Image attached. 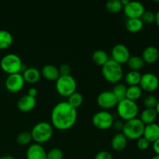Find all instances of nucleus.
I'll use <instances>...</instances> for the list:
<instances>
[{"label": "nucleus", "mask_w": 159, "mask_h": 159, "mask_svg": "<svg viewBox=\"0 0 159 159\" xmlns=\"http://www.w3.org/2000/svg\"><path fill=\"white\" fill-rule=\"evenodd\" d=\"M77 109L71 107L68 102H60L52 109L51 114V124L61 130L72 127L77 120Z\"/></svg>", "instance_id": "nucleus-1"}, {"label": "nucleus", "mask_w": 159, "mask_h": 159, "mask_svg": "<svg viewBox=\"0 0 159 159\" xmlns=\"http://www.w3.org/2000/svg\"><path fill=\"white\" fill-rule=\"evenodd\" d=\"M0 67L9 75L20 73L26 68L20 56L14 53H9L3 56L0 61Z\"/></svg>", "instance_id": "nucleus-2"}, {"label": "nucleus", "mask_w": 159, "mask_h": 159, "mask_svg": "<svg viewBox=\"0 0 159 159\" xmlns=\"http://www.w3.org/2000/svg\"><path fill=\"white\" fill-rule=\"evenodd\" d=\"M102 74L107 82L110 83H119L124 77V69L122 65L110 58L102 66Z\"/></svg>", "instance_id": "nucleus-3"}, {"label": "nucleus", "mask_w": 159, "mask_h": 159, "mask_svg": "<svg viewBox=\"0 0 159 159\" xmlns=\"http://www.w3.org/2000/svg\"><path fill=\"white\" fill-rule=\"evenodd\" d=\"M30 134L32 139L36 143L41 144L51 139L54 134V127L50 123L41 121L33 127Z\"/></svg>", "instance_id": "nucleus-4"}, {"label": "nucleus", "mask_w": 159, "mask_h": 159, "mask_svg": "<svg viewBox=\"0 0 159 159\" xmlns=\"http://www.w3.org/2000/svg\"><path fill=\"white\" fill-rule=\"evenodd\" d=\"M144 127L145 125L143 124L140 118L135 117L124 123L122 133L127 139L138 140L143 136Z\"/></svg>", "instance_id": "nucleus-5"}, {"label": "nucleus", "mask_w": 159, "mask_h": 159, "mask_svg": "<svg viewBox=\"0 0 159 159\" xmlns=\"http://www.w3.org/2000/svg\"><path fill=\"white\" fill-rule=\"evenodd\" d=\"M116 111L118 115L123 120L127 121L137 117L139 111V107L136 101L130 100L125 98L122 100L118 101L116 104Z\"/></svg>", "instance_id": "nucleus-6"}, {"label": "nucleus", "mask_w": 159, "mask_h": 159, "mask_svg": "<svg viewBox=\"0 0 159 159\" xmlns=\"http://www.w3.org/2000/svg\"><path fill=\"white\" fill-rule=\"evenodd\" d=\"M57 92L62 96L68 97L70 95L76 92L77 82L71 75H60L55 83Z\"/></svg>", "instance_id": "nucleus-7"}, {"label": "nucleus", "mask_w": 159, "mask_h": 159, "mask_svg": "<svg viewBox=\"0 0 159 159\" xmlns=\"http://www.w3.org/2000/svg\"><path fill=\"white\" fill-rule=\"evenodd\" d=\"M113 121L114 119L113 114L107 110L96 112L92 118L93 125L100 130H107L110 128L113 125Z\"/></svg>", "instance_id": "nucleus-8"}, {"label": "nucleus", "mask_w": 159, "mask_h": 159, "mask_svg": "<svg viewBox=\"0 0 159 159\" xmlns=\"http://www.w3.org/2000/svg\"><path fill=\"white\" fill-rule=\"evenodd\" d=\"M139 85L144 91L154 92L159 87V79L154 73L146 72L141 75Z\"/></svg>", "instance_id": "nucleus-9"}, {"label": "nucleus", "mask_w": 159, "mask_h": 159, "mask_svg": "<svg viewBox=\"0 0 159 159\" xmlns=\"http://www.w3.org/2000/svg\"><path fill=\"white\" fill-rule=\"evenodd\" d=\"M112 59L120 65L127 63L130 57L128 48L124 43H116L113 47L111 51Z\"/></svg>", "instance_id": "nucleus-10"}, {"label": "nucleus", "mask_w": 159, "mask_h": 159, "mask_svg": "<svg viewBox=\"0 0 159 159\" xmlns=\"http://www.w3.org/2000/svg\"><path fill=\"white\" fill-rule=\"evenodd\" d=\"M25 84L24 79L21 73L9 75L5 81V85L11 93H17L23 89Z\"/></svg>", "instance_id": "nucleus-11"}, {"label": "nucleus", "mask_w": 159, "mask_h": 159, "mask_svg": "<svg viewBox=\"0 0 159 159\" xmlns=\"http://www.w3.org/2000/svg\"><path fill=\"white\" fill-rule=\"evenodd\" d=\"M96 102L101 108L104 110L110 109L114 107L117 104L118 100L113 93L110 90H105L99 93L96 98Z\"/></svg>", "instance_id": "nucleus-12"}, {"label": "nucleus", "mask_w": 159, "mask_h": 159, "mask_svg": "<svg viewBox=\"0 0 159 159\" xmlns=\"http://www.w3.org/2000/svg\"><path fill=\"white\" fill-rule=\"evenodd\" d=\"M125 15L130 18H141L145 11L144 6L139 1H130L123 8Z\"/></svg>", "instance_id": "nucleus-13"}, {"label": "nucleus", "mask_w": 159, "mask_h": 159, "mask_svg": "<svg viewBox=\"0 0 159 159\" xmlns=\"http://www.w3.org/2000/svg\"><path fill=\"white\" fill-rule=\"evenodd\" d=\"M26 159H47V152L38 143H34L28 147L26 152Z\"/></svg>", "instance_id": "nucleus-14"}, {"label": "nucleus", "mask_w": 159, "mask_h": 159, "mask_svg": "<svg viewBox=\"0 0 159 159\" xmlns=\"http://www.w3.org/2000/svg\"><path fill=\"white\" fill-rule=\"evenodd\" d=\"M36 98L29 96L28 94L22 96L17 101V107L22 112L31 111L36 107Z\"/></svg>", "instance_id": "nucleus-15"}, {"label": "nucleus", "mask_w": 159, "mask_h": 159, "mask_svg": "<svg viewBox=\"0 0 159 159\" xmlns=\"http://www.w3.org/2000/svg\"><path fill=\"white\" fill-rule=\"evenodd\" d=\"M159 51L158 48L155 46H148L144 48L142 52L141 57L144 60V63L154 64L158 60Z\"/></svg>", "instance_id": "nucleus-16"}, {"label": "nucleus", "mask_w": 159, "mask_h": 159, "mask_svg": "<svg viewBox=\"0 0 159 159\" xmlns=\"http://www.w3.org/2000/svg\"><path fill=\"white\" fill-rule=\"evenodd\" d=\"M143 137L146 138L150 143L155 142L159 138V125L156 123L148 124L144 127Z\"/></svg>", "instance_id": "nucleus-17"}, {"label": "nucleus", "mask_w": 159, "mask_h": 159, "mask_svg": "<svg viewBox=\"0 0 159 159\" xmlns=\"http://www.w3.org/2000/svg\"><path fill=\"white\" fill-rule=\"evenodd\" d=\"M127 138L122 132H118L113 135L111 141V146L113 150L116 152H121L127 147Z\"/></svg>", "instance_id": "nucleus-18"}, {"label": "nucleus", "mask_w": 159, "mask_h": 159, "mask_svg": "<svg viewBox=\"0 0 159 159\" xmlns=\"http://www.w3.org/2000/svg\"><path fill=\"white\" fill-rule=\"evenodd\" d=\"M22 75H23L25 82L31 84L36 83V82H38L39 79H40V76H41L40 71L37 68H34V67L26 68L23 71V73Z\"/></svg>", "instance_id": "nucleus-19"}, {"label": "nucleus", "mask_w": 159, "mask_h": 159, "mask_svg": "<svg viewBox=\"0 0 159 159\" xmlns=\"http://www.w3.org/2000/svg\"><path fill=\"white\" fill-rule=\"evenodd\" d=\"M40 73L45 79L51 81H56L60 76L58 68L53 65H49V64L43 66Z\"/></svg>", "instance_id": "nucleus-20"}, {"label": "nucleus", "mask_w": 159, "mask_h": 159, "mask_svg": "<svg viewBox=\"0 0 159 159\" xmlns=\"http://www.w3.org/2000/svg\"><path fill=\"white\" fill-rule=\"evenodd\" d=\"M157 116H158V113H157L155 109L145 108L141 112L140 120L142 121L144 125H148V124L155 123L157 119Z\"/></svg>", "instance_id": "nucleus-21"}, {"label": "nucleus", "mask_w": 159, "mask_h": 159, "mask_svg": "<svg viewBox=\"0 0 159 159\" xmlns=\"http://www.w3.org/2000/svg\"><path fill=\"white\" fill-rule=\"evenodd\" d=\"M126 29L130 33H138L144 27V23L141 18L127 19L126 22Z\"/></svg>", "instance_id": "nucleus-22"}, {"label": "nucleus", "mask_w": 159, "mask_h": 159, "mask_svg": "<svg viewBox=\"0 0 159 159\" xmlns=\"http://www.w3.org/2000/svg\"><path fill=\"white\" fill-rule=\"evenodd\" d=\"M92 59L96 65L103 66L109 61V55L104 50L98 49L93 53Z\"/></svg>", "instance_id": "nucleus-23"}, {"label": "nucleus", "mask_w": 159, "mask_h": 159, "mask_svg": "<svg viewBox=\"0 0 159 159\" xmlns=\"http://www.w3.org/2000/svg\"><path fill=\"white\" fill-rule=\"evenodd\" d=\"M12 34L6 30H0V49L8 48L12 45Z\"/></svg>", "instance_id": "nucleus-24"}, {"label": "nucleus", "mask_w": 159, "mask_h": 159, "mask_svg": "<svg viewBox=\"0 0 159 159\" xmlns=\"http://www.w3.org/2000/svg\"><path fill=\"white\" fill-rule=\"evenodd\" d=\"M143 90L138 85H129L127 88V93H126V98L130 99V100L136 101L137 99H140L142 96Z\"/></svg>", "instance_id": "nucleus-25"}, {"label": "nucleus", "mask_w": 159, "mask_h": 159, "mask_svg": "<svg viewBox=\"0 0 159 159\" xmlns=\"http://www.w3.org/2000/svg\"><path fill=\"white\" fill-rule=\"evenodd\" d=\"M127 64L129 68H130V70L139 71L144 67L145 63H144V60L141 56L133 55L130 56V58L127 61Z\"/></svg>", "instance_id": "nucleus-26"}, {"label": "nucleus", "mask_w": 159, "mask_h": 159, "mask_svg": "<svg viewBox=\"0 0 159 159\" xmlns=\"http://www.w3.org/2000/svg\"><path fill=\"white\" fill-rule=\"evenodd\" d=\"M141 74L140 71L130 70L125 75V81L129 85H138L140 84Z\"/></svg>", "instance_id": "nucleus-27"}, {"label": "nucleus", "mask_w": 159, "mask_h": 159, "mask_svg": "<svg viewBox=\"0 0 159 159\" xmlns=\"http://www.w3.org/2000/svg\"><path fill=\"white\" fill-rule=\"evenodd\" d=\"M124 8L121 0H108L106 3V9L111 13H117Z\"/></svg>", "instance_id": "nucleus-28"}, {"label": "nucleus", "mask_w": 159, "mask_h": 159, "mask_svg": "<svg viewBox=\"0 0 159 159\" xmlns=\"http://www.w3.org/2000/svg\"><path fill=\"white\" fill-rule=\"evenodd\" d=\"M127 86L123 83H116V85L113 87V93L118 101H120L126 98V93H127Z\"/></svg>", "instance_id": "nucleus-29"}, {"label": "nucleus", "mask_w": 159, "mask_h": 159, "mask_svg": "<svg viewBox=\"0 0 159 159\" xmlns=\"http://www.w3.org/2000/svg\"><path fill=\"white\" fill-rule=\"evenodd\" d=\"M82 102H83V96L79 92H75L74 93L68 96V102L74 108L77 109L78 107H80Z\"/></svg>", "instance_id": "nucleus-30"}, {"label": "nucleus", "mask_w": 159, "mask_h": 159, "mask_svg": "<svg viewBox=\"0 0 159 159\" xmlns=\"http://www.w3.org/2000/svg\"><path fill=\"white\" fill-rule=\"evenodd\" d=\"M32 136L30 132L22 131L17 135L16 142L20 145H27L32 141Z\"/></svg>", "instance_id": "nucleus-31"}, {"label": "nucleus", "mask_w": 159, "mask_h": 159, "mask_svg": "<svg viewBox=\"0 0 159 159\" xmlns=\"http://www.w3.org/2000/svg\"><path fill=\"white\" fill-rule=\"evenodd\" d=\"M64 153L59 148H53L47 152V159H63Z\"/></svg>", "instance_id": "nucleus-32"}, {"label": "nucleus", "mask_w": 159, "mask_h": 159, "mask_svg": "<svg viewBox=\"0 0 159 159\" xmlns=\"http://www.w3.org/2000/svg\"><path fill=\"white\" fill-rule=\"evenodd\" d=\"M158 101L157 97L154 95H148L144 99V105L146 108L155 109Z\"/></svg>", "instance_id": "nucleus-33"}, {"label": "nucleus", "mask_w": 159, "mask_h": 159, "mask_svg": "<svg viewBox=\"0 0 159 159\" xmlns=\"http://www.w3.org/2000/svg\"><path fill=\"white\" fill-rule=\"evenodd\" d=\"M141 20H142L144 24V23H147V24H152V23H155V13H154L152 11H150V10L144 11L143 15L141 16Z\"/></svg>", "instance_id": "nucleus-34"}, {"label": "nucleus", "mask_w": 159, "mask_h": 159, "mask_svg": "<svg viewBox=\"0 0 159 159\" xmlns=\"http://www.w3.org/2000/svg\"><path fill=\"white\" fill-rule=\"evenodd\" d=\"M150 144L151 143L143 136L137 140V147H138L140 150H147L149 148V146H150Z\"/></svg>", "instance_id": "nucleus-35"}, {"label": "nucleus", "mask_w": 159, "mask_h": 159, "mask_svg": "<svg viewBox=\"0 0 159 159\" xmlns=\"http://www.w3.org/2000/svg\"><path fill=\"white\" fill-rule=\"evenodd\" d=\"M94 159H113V157L108 151H100L96 154Z\"/></svg>", "instance_id": "nucleus-36"}, {"label": "nucleus", "mask_w": 159, "mask_h": 159, "mask_svg": "<svg viewBox=\"0 0 159 159\" xmlns=\"http://www.w3.org/2000/svg\"><path fill=\"white\" fill-rule=\"evenodd\" d=\"M60 75H71V68L68 64H62L58 68Z\"/></svg>", "instance_id": "nucleus-37"}, {"label": "nucleus", "mask_w": 159, "mask_h": 159, "mask_svg": "<svg viewBox=\"0 0 159 159\" xmlns=\"http://www.w3.org/2000/svg\"><path fill=\"white\" fill-rule=\"evenodd\" d=\"M124 124L122 120H114L113 123V125L112 127L115 129L117 131H122L123 127H124Z\"/></svg>", "instance_id": "nucleus-38"}, {"label": "nucleus", "mask_w": 159, "mask_h": 159, "mask_svg": "<svg viewBox=\"0 0 159 159\" xmlns=\"http://www.w3.org/2000/svg\"><path fill=\"white\" fill-rule=\"evenodd\" d=\"M27 94L29 95V96L36 98V96L37 95V89L35 87H31V88H30L29 89L27 90Z\"/></svg>", "instance_id": "nucleus-39"}, {"label": "nucleus", "mask_w": 159, "mask_h": 159, "mask_svg": "<svg viewBox=\"0 0 159 159\" xmlns=\"http://www.w3.org/2000/svg\"><path fill=\"white\" fill-rule=\"evenodd\" d=\"M153 150L156 155H159V138L153 142Z\"/></svg>", "instance_id": "nucleus-40"}, {"label": "nucleus", "mask_w": 159, "mask_h": 159, "mask_svg": "<svg viewBox=\"0 0 159 159\" xmlns=\"http://www.w3.org/2000/svg\"><path fill=\"white\" fill-rule=\"evenodd\" d=\"M155 23H157L159 27V10L155 13Z\"/></svg>", "instance_id": "nucleus-41"}, {"label": "nucleus", "mask_w": 159, "mask_h": 159, "mask_svg": "<svg viewBox=\"0 0 159 159\" xmlns=\"http://www.w3.org/2000/svg\"><path fill=\"white\" fill-rule=\"evenodd\" d=\"M0 159H15L12 155H4V156L0 157Z\"/></svg>", "instance_id": "nucleus-42"}, {"label": "nucleus", "mask_w": 159, "mask_h": 159, "mask_svg": "<svg viewBox=\"0 0 159 159\" xmlns=\"http://www.w3.org/2000/svg\"><path fill=\"white\" fill-rule=\"evenodd\" d=\"M129 2H130V0H121V2H122L123 6H126V5Z\"/></svg>", "instance_id": "nucleus-43"}, {"label": "nucleus", "mask_w": 159, "mask_h": 159, "mask_svg": "<svg viewBox=\"0 0 159 159\" xmlns=\"http://www.w3.org/2000/svg\"><path fill=\"white\" fill-rule=\"evenodd\" d=\"M155 110H156L158 115H159V100L158 101V103H157L156 107H155Z\"/></svg>", "instance_id": "nucleus-44"}, {"label": "nucleus", "mask_w": 159, "mask_h": 159, "mask_svg": "<svg viewBox=\"0 0 159 159\" xmlns=\"http://www.w3.org/2000/svg\"><path fill=\"white\" fill-rule=\"evenodd\" d=\"M152 159H159V155H155V156L152 157Z\"/></svg>", "instance_id": "nucleus-45"}, {"label": "nucleus", "mask_w": 159, "mask_h": 159, "mask_svg": "<svg viewBox=\"0 0 159 159\" xmlns=\"http://www.w3.org/2000/svg\"><path fill=\"white\" fill-rule=\"evenodd\" d=\"M158 60H159V56H158Z\"/></svg>", "instance_id": "nucleus-46"}]
</instances>
